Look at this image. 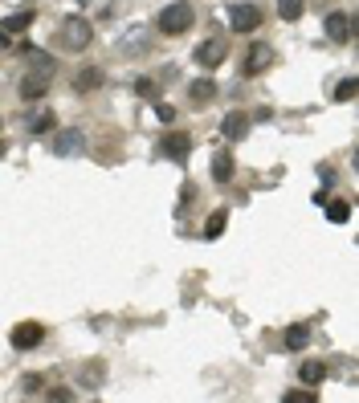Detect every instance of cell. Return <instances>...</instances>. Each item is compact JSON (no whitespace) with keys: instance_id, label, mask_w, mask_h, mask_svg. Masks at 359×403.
Masks as SVG:
<instances>
[{"instance_id":"14","label":"cell","mask_w":359,"mask_h":403,"mask_svg":"<svg viewBox=\"0 0 359 403\" xmlns=\"http://www.w3.org/2000/svg\"><path fill=\"white\" fill-rule=\"evenodd\" d=\"M29 25H33V12L25 8V12H12V17H4V25H0V29H4V33H25Z\"/></svg>"},{"instance_id":"25","label":"cell","mask_w":359,"mask_h":403,"mask_svg":"<svg viewBox=\"0 0 359 403\" xmlns=\"http://www.w3.org/2000/svg\"><path fill=\"white\" fill-rule=\"evenodd\" d=\"M286 403H318L314 391H286Z\"/></svg>"},{"instance_id":"1","label":"cell","mask_w":359,"mask_h":403,"mask_svg":"<svg viewBox=\"0 0 359 403\" xmlns=\"http://www.w3.org/2000/svg\"><path fill=\"white\" fill-rule=\"evenodd\" d=\"M192 21H196V12H192V4H188V0H176V4H168V8L159 12V29H164L168 37L188 33V29H192Z\"/></svg>"},{"instance_id":"23","label":"cell","mask_w":359,"mask_h":403,"mask_svg":"<svg viewBox=\"0 0 359 403\" xmlns=\"http://www.w3.org/2000/svg\"><path fill=\"white\" fill-rule=\"evenodd\" d=\"M351 98H356V78H343L335 86V102H351Z\"/></svg>"},{"instance_id":"16","label":"cell","mask_w":359,"mask_h":403,"mask_svg":"<svg viewBox=\"0 0 359 403\" xmlns=\"http://www.w3.org/2000/svg\"><path fill=\"white\" fill-rule=\"evenodd\" d=\"M213 179H217V183H229V179H233V159H229V155H213Z\"/></svg>"},{"instance_id":"21","label":"cell","mask_w":359,"mask_h":403,"mask_svg":"<svg viewBox=\"0 0 359 403\" xmlns=\"http://www.w3.org/2000/svg\"><path fill=\"white\" fill-rule=\"evenodd\" d=\"M25 127H29V131H33V134H45V131H53V114H49V110H41V114H33V118H29Z\"/></svg>"},{"instance_id":"20","label":"cell","mask_w":359,"mask_h":403,"mask_svg":"<svg viewBox=\"0 0 359 403\" xmlns=\"http://www.w3.org/2000/svg\"><path fill=\"white\" fill-rule=\"evenodd\" d=\"M94 86H102V70H94V65H90V70L78 74V90L86 94V90H94Z\"/></svg>"},{"instance_id":"28","label":"cell","mask_w":359,"mask_h":403,"mask_svg":"<svg viewBox=\"0 0 359 403\" xmlns=\"http://www.w3.org/2000/svg\"><path fill=\"white\" fill-rule=\"evenodd\" d=\"M135 90H139L143 98H155V86H151V82H135Z\"/></svg>"},{"instance_id":"13","label":"cell","mask_w":359,"mask_h":403,"mask_svg":"<svg viewBox=\"0 0 359 403\" xmlns=\"http://www.w3.org/2000/svg\"><path fill=\"white\" fill-rule=\"evenodd\" d=\"M307 342H311V326H307V322H294V326L286 330V347H290V351H302Z\"/></svg>"},{"instance_id":"27","label":"cell","mask_w":359,"mask_h":403,"mask_svg":"<svg viewBox=\"0 0 359 403\" xmlns=\"http://www.w3.org/2000/svg\"><path fill=\"white\" fill-rule=\"evenodd\" d=\"M49 400H57V403H66V400H74V391H66V387H57V391H49Z\"/></svg>"},{"instance_id":"11","label":"cell","mask_w":359,"mask_h":403,"mask_svg":"<svg viewBox=\"0 0 359 403\" xmlns=\"http://www.w3.org/2000/svg\"><path fill=\"white\" fill-rule=\"evenodd\" d=\"M188 98H192V106H208V102L217 98V86H213L208 78H196V82L188 86Z\"/></svg>"},{"instance_id":"22","label":"cell","mask_w":359,"mask_h":403,"mask_svg":"<svg viewBox=\"0 0 359 403\" xmlns=\"http://www.w3.org/2000/svg\"><path fill=\"white\" fill-rule=\"evenodd\" d=\"M29 61H33V74L53 78V61H49V53H29Z\"/></svg>"},{"instance_id":"18","label":"cell","mask_w":359,"mask_h":403,"mask_svg":"<svg viewBox=\"0 0 359 403\" xmlns=\"http://www.w3.org/2000/svg\"><path fill=\"white\" fill-rule=\"evenodd\" d=\"M327 216H331L335 224H347V216H351V204H347V200H331V204H327Z\"/></svg>"},{"instance_id":"10","label":"cell","mask_w":359,"mask_h":403,"mask_svg":"<svg viewBox=\"0 0 359 403\" xmlns=\"http://www.w3.org/2000/svg\"><path fill=\"white\" fill-rule=\"evenodd\" d=\"M45 86H49V78L25 74V78H21V98H25V102H37V98H45Z\"/></svg>"},{"instance_id":"26","label":"cell","mask_w":359,"mask_h":403,"mask_svg":"<svg viewBox=\"0 0 359 403\" xmlns=\"http://www.w3.org/2000/svg\"><path fill=\"white\" fill-rule=\"evenodd\" d=\"M155 114H159V118H164V123H176V110H172V106H168V102H155Z\"/></svg>"},{"instance_id":"24","label":"cell","mask_w":359,"mask_h":403,"mask_svg":"<svg viewBox=\"0 0 359 403\" xmlns=\"http://www.w3.org/2000/svg\"><path fill=\"white\" fill-rule=\"evenodd\" d=\"M41 387H45L41 375H25V379H21V391H25V395H41Z\"/></svg>"},{"instance_id":"2","label":"cell","mask_w":359,"mask_h":403,"mask_svg":"<svg viewBox=\"0 0 359 403\" xmlns=\"http://www.w3.org/2000/svg\"><path fill=\"white\" fill-rule=\"evenodd\" d=\"M90 41H94V29H90V21H82V17H70L61 25V33H57V45L70 49V53H82Z\"/></svg>"},{"instance_id":"9","label":"cell","mask_w":359,"mask_h":403,"mask_svg":"<svg viewBox=\"0 0 359 403\" xmlns=\"http://www.w3.org/2000/svg\"><path fill=\"white\" fill-rule=\"evenodd\" d=\"M269 61H273V49H266V45H253L249 49V57H245V74L253 78V74H262Z\"/></svg>"},{"instance_id":"6","label":"cell","mask_w":359,"mask_h":403,"mask_svg":"<svg viewBox=\"0 0 359 403\" xmlns=\"http://www.w3.org/2000/svg\"><path fill=\"white\" fill-rule=\"evenodd\" d=\"M322 29H327V37L331 41H351V17L347 12H327V21H322Z\"/></svg>"},{"instance_id":"17","label":"cell","mask_w":359,"mask_h":403,"mask_svg":"<svg viewBox=\"0 0 359 403\" xmlns=\"http://www.w3.org/2000/svg\"><path fill=\"white\" fill-rule=\"evenodd\" d=\"M302 8H307L302 0H278V17H282V21H298Z\"/></svg>"},{"instance_id":"7","label":"cell","mask_w":359,"mask_h":403,"mask_svg":"<svg viewBox=\"0 0 359 403\" xmlns=\"http://www.w3.org/2000/svg\"><path fill=\"white\" fill-rule=\"evenodd\" d=\"M188 151H192V138H188L184 131H172L168 138H164V155H168L172 163H184V159H188Z\"/></svg>"},{"instance_id":"4","label":"cell","mask_w":359,"mask_h":403,"mask_svg":"<svg viewBox=\"0 0 359 403\" xmlns=\"http://www.w3.org/2000/svg\"><path fill=\"white\" fill-rule=\"evenodd\" d=\"M229 25H233V33H253V29H262V8L258 4H233Z\"/></svg>"},{"instance_id":"12","label":"cell","mask_w":359,"mask_h":403,"mask_svg":"<svg viewBox=\"0 0 359 403\" xmlns=\"http://www.w3.org/2000/svg\"><path fill=\"white\" fill-rule=\"evenodd\" d=\"M245 131H249V118H245V114H224V123H221L224 138H233V143H237V138H245Z\"/></svg>"},{"instance_id":"8","label":"cell","mask_w":359,"mask_h":403,"mask_svg":"<svg viewBox=\"0 0 359 403\" xmlns=\"http://www.w3.org/2000/svg\"><path fill=\"white\" fill-rule=\"evenodd\" d=\"M82 147H86V138H82V131H74V127L53 138V151H57V155H78Z\"/></svg>"},{"instance_id":"19","label":"cell","mask_w":359,"mask_h":403,"mask_svg":"<svg viewBox=\"0 0 359 403\" xmlns=\"http://www.w3.org/2000/svg\"><path fill=\"white\" fill-rule=\"evenodd\" d=\"M224 224H229V212H213L208 224H204V236H208V240H217V236L224 232Z\"/></svg>"},{"instance_id":"15","label":"cell","mask_w":359,"mask_h":403,"mask_svg":"<svg viewBox=\"0 0 359 403\" xmlns=\"http://www.w3.org/2000/svg\"><path fill=\"white\" fill-rule=\"evenodd\" d=\"M298 375H302V383H307V387H318V383L327 379V366H322V362H302V371H298Z\"/></svg>"},{"instance_id":"5","label":"cell","mask_w":359,"mask_h":403,"mask_svg":"<svg viewBox=\"0 0 359 403\" xmlns=\"http://www.w3.org/2000/svg\"><path fill=\"white\" fill-rule=\"evenodd\" d=\"M192 57H196V65H204V70H217V65L224 61V41H221V37H208V41L196 45V53H192Z\"/></svg>"},{"instance_id":"3","label":"cell","mask_w":359,"mask_h":403,"mask_svg":"<svg viewBox=\"0 0 359 403\" xmlns=\"http://www.w3.org/2000/svg\"><path fill=\"white\" fill-rule=\"evenodd\" d=\"M8 342H12V351H37L45 342V326L41 322H17L12 334H8Z\"/></svg>"}]
</instances>
